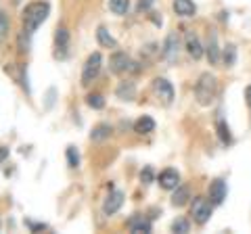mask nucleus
<instances>
[{"mask_svg":"<svg viewBox=\"0 0 251 234\" xmlns=\"http://www.w3.org/2000/svg\"><path fill=\"white\" fill-rule=\"evenodd\" d=\"M218 94V80L214 73H201L197 84H195V98H197V103L201 107H209L214 103V98Z\"/></svg>","mask_w":251,"mask_h":234,"instance_id":"nucleus-1","label":"nucleus"},{"mask_svg":"<svg viewBox=\"0 0 251 234\" xmlns=\"http://www.w3.org/2000/svg\"><path fill=\"white\" fill-rule=\"evenodd\" d=\"M49 13H50L49 2H31L29 6H25V11H23V29L34 34L46 21Z\"/></svg>","mask_w":251,"mask_h":234,"instance_id":"nucleus-2","label":"nucleus"},{"mask_svg":"<svg viewBox=\"0 0 251 234\" xmlns=\"http://www.w3.org/2000/svg\"><path fill=\"white\" fill-rule=\"evenodd\" d=\"M211 205H214V203H211L209 199H205V197H195L193 199L191 215H193V220L197 222L199 226L209 222V217H211Z\"/></svg>","mask_w":251,"mask_h":234,"instance_id":"nucleus-3","label":"nucleus"},{"mask_svg":"<svg viewBox=\"0 0 251 234\" xmlns=\"http://www.w3.org/2000/svg\"><path fill=\"white\" fill-rule=\"evenodd\" d=\"M100 63H103V57H100V52H92L90 57L86 59V65H84V71H82V84H90L94 77L99 75Z\"/></svg>","mask_w":251,"mask_h":234,"instance_id":"nucleus-4","label":"nucleus"},{"mask_svg":"<svg viewBox=\"0 0 251 234\" xmlns=\"http://www.w3.org/2000/svg\"><path fill=\"white\" fill-rule=\"evenodd\" d=\"M109 63H111V71L117 75H124V73H130V71H136L138 69V67H134L132 59L126 52H115Z\"/></svg>","mask_w":251,"mask_h":234,"instance_id":"nucleus-5","label":"nucleus"},{"mask_svg":"<svg viewBox=\"0 0 251 234\" xmlns=\"http://www.w3.org/2000/svg\"><path fill=\"white\" fill-rule=\"evenodd\" d=\"M153 92L166 105H170L172 100H174V86H172L168 80H163V77H155L153 80Z\"/></svg>","mask_w":251,"mask_h":234,"instance_id":"nucleus-6","label":"nucleus"},{"mask_svg":"<svg viewBox=\"0 0 251 234\" xmlns=\"http://www.w3.org/2000/svg\"><path fill=\"white\" fill-rule=\"evenodd\" d=\"M54 57L57 59H65L67 57V48H69V32L65 27H59L54 34Z\"/></svg>","mask_w":251,"mask_h":234,"instance_id":"nucleus-7","label":"nucleus"},{"mask_svg":"<svg viewBox=\"0 0 251 234\" xmlns=\"http://www.w3.org/2000/svg\"><path fill=\"white\" fill-rule=\"evenodd\" d=\"M122 203H124V192L122 190H111L109 192V197L105 199V203H103V213L105 215H113L115 211H120Z\"/></svg>","mask_w":251,"mask_h":234,"instance_id":"nucleus-8","label":"nucleus"},{"mask_svg":"<svg viewBox=\"0 0 251 234\" xmlns=\"http://www.w3.org/2000/svg\"><path fill=\"white\" fill-rule=\"evenodd\" d=\"M157 180H159L161 188H166V190H176L180 186V176L176 169H163Z\"/></svg>","mask_w":251,"mask_h":234,"instance_id":"nucleus-9","label":"nucleus"},{"mask_svg":"<svg viewBox=\"0 0 251 234\" xmlns=\"http://www.w3.org/2000/svg\"><path fill=\"white\" fill-rule=\"evenodd\" d=\"M226 182L224 180H214L209 186V201L214 203V205H222L224 199H226Z\"/></svg>","mask_w":251,"mask_h":234,"instance_id":"nucleus-10","label":"nucleus"},{"mask_svg":"<svg viewBox=\"0 0 251 234\" xmlns=\"http://www.w3.org/2000/svg\"><path fill=\"white\" fill-rule=\"evenodd\" d=\"M128 228H130V232H134V234H140V232H145V234H149L153 228H151V222L147 220L145 215H132L130 220H128Z\"/></svg>","mask_w":251,"mask_h":234,"instance_id":"nucleus-11","label":"nucleus"},{"mask_svg":"<svg viewBox=\"0 0 251 234\" xmlns=\"http://www.w3.org/2000/svg\"><path fill=\"white\" fill-rule=\"evenodd\" d=\"M184 46H186V52L191 54L193 59H201V57H203L201 42H199V38L195 36L193 32H186V36H184Z\"/></svg>","mask_w":251,"mask_h":234,"instance_id":"nucleus-12","label":"nucleus"},{"mask_svg":"<svg viewBox=\"0 0 251 234\" xmlns=\"http://www.w3.org/2000/svg\"><path fill=\"white\" fill-rule=\"evenodd\" d=\"M163 57H166L168 63H174L178 59V36L170 34L166 38V44H163Z\"/></svg>","mask_w":251,"mask_h":234,"instance_id":"nucleus-13","label":"nucleus"},{"mask_svg":"<svg viewBox=\"0 0 251 234\" xmlns=\"http://www.w3.org/2000/svg\"><path fill=\"white\" fill-rule=\"evenodd\" d=\"M174 11L180 17H193L197 13V6L193 0H174Z\"/></svg>","mask_w":251,"mask_h":234,"instance_id":"nucleus-14","label":"nucleus"},{"mask_svg":"<svg viewBox=\"0 0 251 234\" xmlns=\"http://www.w3.org/2000/svg\"><path fill=\"white\" fill-rule=\"evenodd\" d=\"M115 94H117V98H122V100H132L136 96V88H134V84L132 82H122L120 86H117Z\"/></svg>","mask_w":251,"mask_h":234,"instance_id":"nucleus-15","label":"nucleus"},{"mask_svg":"<svg viewBox=\"0 0 251 234\" xmlns=\"http://www.w3.org/2000/svg\"><path fill=\"white\" fill-rule=\"evenodd\" d=\"M153 130H155V121H153V117H149V115H143L134 123V132H136V134H151Z\"/></svg>","mask_w":251,"mask_h":234,"instance_id":"nucleus-16","label":"nucleus"},{"mask_svg":"<svg viewBox=\"0 0 251 234\" xmlns=\"http://www.w3.org/2000/svg\"><path fill=\"white\" fill-rule=\"evenodd\" d=\"M207 59L211 65H218L220 63V48H218V38L216 34L209 36V44H207Z\"/></svg>","mask_w":251,"mask_h":234,"instance_id":"nucleus-17","label":"nucleus"},{"mask_svg":"<svg viewBox=\"0 0 251 234\" xmlns=\"http://www.w3.org/2000/svg\"><path fill=\"white\" fill-rule=\"evenodd\" d=\"M97 40L100 46H105V48H115L117 42H115V38L107 32V27H99L97 29Z\"/></svg>","mask_w":251,"mask_h":234,"instance_id":"nucleus-18","label":"nucleus"},{"mask_svg":"<svg viewBox=\"0 0 251 234\" xmlns=\"http://www.w3.org/2000/svg\"><path fill=\"white\" fill-rule=\"evenodd\" d=\"M109 136H111V126H107V123H99V126L90 132V138L94 140V142H100V140H107Z\"/></svg>","mask_w":251,"mask_h":234,"instance_id":"nucleus-19","label":"nucleus"},{"mask_svg":"<svg viewBox=\"0 0 251 234\" xmlns=\"http://www.w3.org/2000/svg\"><path fill=\"white\" fill-rule=\"evenodd\" d=\"M186 201H188V188H186V186H178L176 192H174V197H172V205H174V207H182V205H186Z\"/></svg>","mask_w":251,"mask_h":234,"instance_id":"nucleus-20","label":"nucleus"},{"mask_svg":"<svg viewBox=\"0 0 251 234\" xmlns=\"http://www.w3.org/2000/svg\"><path fill=\"white\" fill-rule=\"evenodd\" d=\"M128 6H130V0H109V9L115 15H126Z\"/></svg>","mask_w":251,"mask_h":234,"instance_id":"nucleus-21","label":"nucleus"},{"mask_svg":"<svg viewBox=\"0 0 251 234\" xmlns=\"http://www.w3.org/2000/svg\"><path fill=\"white\" fill-rule=\"evenodd\" d=\"M218 134H220V140H222L224 144H230L232 142V134H230L228 126L224 123V119H218Z\"/></svg>","mask_w":251,"mask_h":234,"instance_id":"nucleus-22","label":"nucleus"},{"mask_svg":"<svg viewBox=\"0 0 251 234\" xmlns=\"http://www.w3.org/2000/svg\"><path fill=\"white\" fill-rule=\"evenodd\" d=\"M222 59H224V65L226 67H232L234 65V59H237V48H234L232 44H228L222 52Z\"/></svg>","mask_w":251,"mask_h":234,"instance_id":"nucleus-23","label":"nucleus"},{"mask_svg":"<svg viewBox=\"0 0 251 234\" xmlns=\"http://www.w3.org/2000/svg\"><path fill=\"white\" fill-rule=\"evenodd\" d=\"M86 103H88L90 109H103L105 107V98L100 94H88L86 96Z\"/></svg>","mask_w":251,"mask_h":234,"instance_id":"nucleus-24","label":"nucleus"},{"mask_svg":"<svg viewBox=\"0 0 251 234\" xmlns=\"http://www.w3.org/2000/svg\"><path fill=\"white\" fill-rule=\"evenodd\" d=\"M67 163H69V167L80 165V155H77L75 146H67Z\"/></svg>","mask_w":251,"mask_h":234,"instance_id":"nucleus-25","label":"nucleus"},{"mask_svg":"<svg viewBox=\"0 0 251 234\" xmlns=\"http://www.w3.org/2000/svg\"><path fill=\"white\" fill-rule=\"evenodd\" d=\"M29 32H25V29H23V32L19 34V50L21 52H27L29 50V46H31V42H29Z\"/></svg>","mask_w":251,"mask_h":234,"instance_id":"nucleus-26","label":"nucleus"},{"mask_svg":"<svg viewBox=\"0 0 251 234\" xmlns=\"http://www.w3.org/2000/svg\"><path fill=\"white\" fill-rule=\"evenodd\" d=\"M9 34V17L0 11V42L4 40V36Z\"/></svg>","mask_w":251,"mask_h":234,"instance_id":"nucleus-27","label":"nucleus"},{"mask_svg":"<svg viewBox=\"0 0 251 234\" xmlns=\"http://www.w3.org/2000/svg\"><path fill=\"white\" fill-rule=\"evenodd\" d=\"M172 230L180 232V234H186L188 232V222L186 220H176L174 224H172Z\"/></svg>","mask_w":251,"mask_h":234,"instance_id":"nucleus-28","label":"nucleus"},{"mask_svg":"<svg viewBox=\"0 0 251 234\" xmlns=\"http://www.w3.org/2000/svg\"><path fill=\"white\" fill-rule=\"evenodd\" d=\"M140 180H143V184H151L153 182V169L151 167H145L143 174H140Z\"/></svg>","mask_w":251,"mask_h":234,"instance_id":"nucleus-29","label":"nucleus"},{"mask_svg":"<svg viewBox=\"0 0 251 234\" xmlns=\"http://www.w3.org/2000/svg\"><path fill=\"white\" fill-rule=\"evenodd\" d=\"M155 0H138V11H149Z\"/></svg>","mask_w":251,"mask_h":234,"instance_id":"nucleus-30","label":"nucleus"},{"mask_svg":"<svg viewBox=\"0 0 251 234\" xmlns=\"http://www.w3.org/2000/svg\"><path fill=\"white\" fill-rule=\"evenodd\" d=\"M25 224H27V228L31 232H38V230H46V228H49L46 224H34V222H25Z\"/></svg>","mask_w":251,"mask_h":234,"instance_id":"nucleus-31","label":"nucleus"},{"mask_svg":"<svg viewBox=\"0 0 251 234\" xmlns=\"http://www.w3.org/2000/svg\"><path fill=\"white\" fill-rule=\"evenodd\" d=\"M6 157H9V149H6V146H0V163H2Z\"/></svg>","mask_w":251,"mask_h":234,"instance_id":"nucleus-32","label":"nucleus"},{"mask_svg":"<svg viewBox=\"0 0 251 234\" xmlns=\"http://www.w3.org/2000/svg\"><path fill=\"white\" fill-rule=\"evenodd\" d=\"M245 100H247V107L251 109V86H247V90H245Z\"/></svg>","mask_w":251,"mask_h":234,"instance_id":"nucleus-33","label":"nucleus"},{"mask_svg":"<svg viewBox=\"0 0 251 234\" xmlns=\"http://www.w3.org/2000/svg\"><path fill=\"white\" fill-rule=\"evenodd\" d=\"M13 2H15V4H19V2H21V0H13Z\"/></svg>","mask_w":251,"mask_h":234,"instance_id":"nucleus-34","label":"nucleus"}]
</instances>
